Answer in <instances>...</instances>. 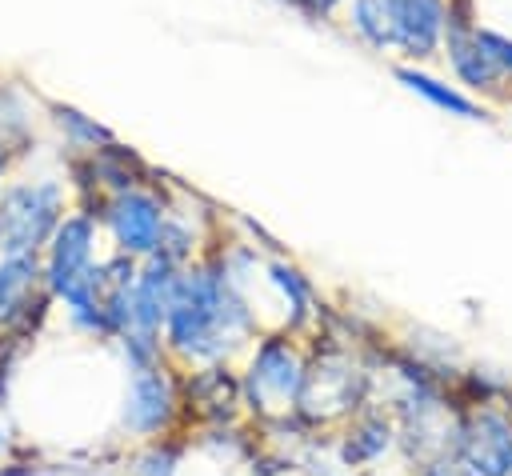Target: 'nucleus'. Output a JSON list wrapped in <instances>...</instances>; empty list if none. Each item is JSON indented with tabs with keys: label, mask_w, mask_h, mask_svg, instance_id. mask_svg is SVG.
<instances>
[{
	"label": "nucleus",
	"mask_w": 512,
	"mask_h": 476,
	"mask_svg": "<svg viewBox=\"0 0 512 476\" xmlns=\"http://www.w3.org/2000/svg\"><path fill=\"white\" fill-rule=\"evenodd\" d=\"M252 332V308L244 304L232 272L220 260L184 264L176 296L164 316V348L188 364H220Z\"/></svg>",
	"instance_id": "nucleus-1"
},
{
	"label": "nucleus",
	"mask_w": 512,
	"mask_h": 476,
	"mask_svg": "<svg viewBox=\"0 0 512 476\" xmlns=\"http://www.w3.org/2000/svg\"><path fill=\"white\" fill-rule=\"evenodd\" d=\"M64 188L56 180H24L0 192V256L48 248L56 224L64 220Z\"/></svg>",
	"instance_id": "nucleus-2"
},
{
	"label": "nucleus",
	"mask_w": 512,
	"mask_h": 476,
	"mask_svg": "<svg viewBox=\"0 0 512 476\" xmlns=\"http://www.w3.org/2000/svg\"><path fill=\"white\" fill-rule=\"evenodd\" d=\"M304 352L288 340V336H264L252 356L248 368L240 376V392L244 404L264 412V416H284L296 412V396L304 384Z\"/></svg>",
	"instance_id": "nucleus-3"
},
{
	"label": "nucleus",
	"mask_w": 512,
	"mask_h": 476,
	"mask_svg": "<svg viewBox=\"0 0 512 476\" xmlns=\"http://www.w3.org/2000/svg\"><path fill=\"white\" fill-rule=\"evenodd\" d=\"M368 372L340 348L320 352L316 360L304 364V384L296 396V412L312 424H328L340 416H352L364 400Z\"/></svg>",
	"instance_id": "nucleus-4"
},
{
	"label": "nucleus",
	"mask_w": 512,
	"mask_h": 476,
	"mask_svg": "<svg viewBox=\"0 0 512 476\" xmlns=\"http://www.w3.org/2000/svg\"><path fill=\"white\" fill-rule=\"evenodd\" d=\"M96 216H100V224H104V232H108V240L116 244L120 256L144 260V256L156 252L172 212L160 200V192H152L148 184H132V188H120V192L104 196L96 204Z\"/></svg>",
	"instance_id": "nucleus-5"
},
{
	"label": "nucleus",
	"mask_w": 512,
	"mask_h": 476,
	"mask_svg": "<svg viewBox=\"0 0 512 476\" xmlns=\"http://www.w3.org/2000/svg\"><path fill=\"white\" fill-rule=\"evenodd\" d=\"M456 456L476 476H512V408L496 400H476L460 408Z\"/></svg>",
	"instance_id": "nucleus-6"
},
{
	"label": "nucleus",
	"mask_w": 512,
	"mask_h": 476,
	"mask_svg": "<svg viewBox=\"0 0 512 476\" xmlns=\"http://www.w3.org/2000/svg\"><path fill=\"white\" fill-rule=\"evenodd\" d=\"M388 12V52L404 64H424L444 52L452 0H384Z\"/></svg>",
	"instance_id": "nucleus-7"
},
{
	"label": "nucleus",
	"mask_w": 512,
	"mask_h": 476,
	"mask_svg": "<svg viewBox=\"0 0 512 476\" xmlns=\"http://www.w3.org/2000/svg\"><path fill=\"white\" fill-rule=\"evenodd\" d=\"M128 396H124V428L132 436H160L172 428L180 412V388L164 360L128 364Z\"/></svg>",
	"instance_id": "nucleus-8"
},
{
	"label": "nucleus",
	"mask_w": 512,
	"mask_h": 476,
	"mask_svg": "<svg viewBox=\"0 0 512 476\" xmlns=\"http://www.w3.org/2000/svg\"><path fill=\"white\" fill-rule=\"evenodd\" d=\"M40 288L48 284H44V260L36 252L0 256V328L28 320L32 300H44Z\"/></svg>",
	"instance_id": "nucleus-9"
},
{
	"label": "nucleus",
	"mask_w": 512,
	"mask_h": 476,
	"mask_svg": "<svg viewBox=\"0 0 512 476\" xmlns=\"http://www.w3.org/2000/svg\"><path fill=\"white\" fill-rule=\"evenodd\" d=\"M392 76H396L408 92H416L424 104L440 108L444 116H460V120H484V116H488V112H484L468 92H460V84H448V80H440V76L424 72L420 64H396V68H392Z\"/></svg>",
	"instance_id": "nucleus-10"
},
{
	"label": "nucleus",
	"mask_w": 512,
	"mask_h": 476,
	"mask_svg": "<svg viewBox=\"0 0 512 476\" xmlns=\"http://www.w3.org/2000/svg\"><path fill=\"white\" fill-rule=\"evenodd\" d=\"M400 436H396V424L392 420H384V416H360L352 428H348V436H344V460L348 464H372V460H380L392 444H396Z\"/></svg>",
	"instance_id": "nucleus-11"
},
{
	"label": "nucleus",
	"mask_w": 512,
	"mask_h": 476,
	"mask_svg": "<svg viewBox=\"0 0 512 476\" xmlns=\"http://www.w3.org/2000/svg\"><path fill=\"white\" fill-rule=\"evenodd\" d=\"M48 112H52V124L60 128V136L76 148V152H96V148H108L116 136L96 120V116H88V112H80V108H72V104H48Z\"/></svg>",
	"instance_id": "nucleus-12"
},
{
	"label": "nucleus",
	"mask_w": 512,
	"mask_h": 476,
	"mask_svg": "<svg viewBox=\"0 0 512 476\" xmlns=\"http://www.w3.org/2000/svg\"><path fill=\"white\" fill-rule=\"evenodd\" d=\"M348 32L372 48V52H384L388 56V12H384V0H348L340 8Z\"/></svg>",
	"instance_id": "nucleus-13"
},
{
	"label": "nucleus",
	"mask_w": 512,
	"mask_h": 476,
	"mask_svg": "<svg viewBox=\"0 0 512 476\" xmlns=\"http://www.w3.org/2000/svg\"><path fill=\"white\" fill-rule=\"evenodd\" d=\"M476 36H480V44L488 48V56L500 64V72H504L508 84H512V36H504V32H496V28H484V24H476Z\"/></svg>",
	"instance_id": "nucleus-14"
},
{
	"label": "nucleus",
	"mask_w": 512,
	"mask_h": 476,
	"mask_svg": "<svg viewBox=\"0 0 512 476\" xmlns=\"http://www.w3.org/2000/svg\"><path fill=\"white\" fill-rule=\"evenodd\" d=\"M420 476H476L456 452H448V456H436V460H428L424 468H420Z\"/></svg>",
	"instance_id": "nucleus-15"
},
{
	"label": "nucleus",
	"mask_w": 512,
	"mask_h": 476,
	"mask_svg": "<svg viewBox=\"0 0 512 476\" xmlns=\"http://www.w3.org/2000/svg\"><path fill=\"white\" fill-rule=\"evenodd\" d=\"M288 8H296V12H304V16H312V20H328V16H336L348 0H284Z\"/></svg>",
	"instance_id": "nucleus-16"
},
{
	"label": "nucleus",
	"mask_w": 512,
	"mask_h": 476,
	"mask_svg": "<svg viewBox=\"0 0 512 476\" xmlns=\"http://www.w3.org/2000/svg\"><path fill=\"white\" fill-rule=\"evenodd\" d=\"M12 152H16V148H12V144H4V140H0V180H4V176H8V164H12Z\"/></svg>",
	"instance_id": "nucleus-17"
},
{
	"label": "nucleus",
	"mask_w": 512,
	"mask_h": 476,
	"mask_svg": "<svg viewBox=\"0 0 512 476\" xmlns=\"http://www.w3.org/2000/svg\"><path fill=\"white\" fill-rule=\"evenodd\" d=\"M8 448V428H4V420H0V452Z\"/></svg>",
	"instance_id": "nucleus-18"
}]
</instances>
